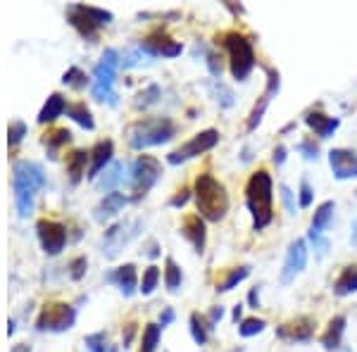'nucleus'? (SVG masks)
<instances>
[{
  "label": "nucleus",
  "instance_id": "obj_51",
  "mask_svg": "<svg viewBox=\"0 0 357 352\" xmlns=\"http://www.w3.org/2000/svg\"><path fill=\"white\" fill-rule=\"evenodd\" d=\"M248 305H250L252 309L260 307V291H257V288H252V291L248 293Z\"/></svg>",
  "mask_w": 357,
  "mask_h": 352
},
{
  "label": "nucleus",
  "instance_id": "obj_29",
  "mask_svg": "<svg viewBox=\"0 0 357 352\" xmlns=\"http://www.w3.org/2000/svg\"><path fill=\"white\" fill-rule=\"evenodd\" d=\"M122 171H124V164L112 162L105 171H102V176L96 181V186L100 188V190H107V193H112V188L117 186V183L124 178V176H122Z\"/></svg>",
  "mask_w": 357,
  "mask_h": 352
},
{
  "label": "nucleus",
  "instance_id": "obj_24",
  "mask_svg": "<svg viewBox=\"0 0 357 352\" xmlns=\"http://www.w3.org/2000/svg\"><path fill=\"white\" fill-rule=\"evenodd\" d=\"M62 112H67V100L60 93H53L45 100V105L38 112V124H50L60 117Z\"/></svg>",
  "mask_w": 357,
  "mask_h": 352
},
{
  "label": "nucleus",
  "instance_id": "obj_34",
  "mask_svg": "<svg viewBox=\"0 0 357 352\" xmlns=\"http://www.w3.org/2000/svg\"><path fill=\"white\" fill-rule=\"evenodd\" d=\"M207 331H210L207 319L203 314H198V312H193V314H191V336L195 340V345H205L207 343Z\"/></svg>",
  "mask_w": 357,
  "mask_h": 352
},
{
  "label": "nucleus",
  "instance_id": "obj_2",
  "mask_svg": "<svg viewBox=\"0 0 357 352\" xmlns=\"http://www.w3.org/2000/svg\"><path fill=\"white\" fill-rule=\"evenodd\" d=\"M13 186H15V205L20 217H29L33 210V198L45 186L43 167L31 160H20L13 169Z\"/></svg>",
  "mask_w": 357,
  "mask_h": 352
},
{
  "label": "nucleus",
  "instance_id": "obj_18",
  "mask_svg": "<svg viewBox=\"0 0 357 352\" xmlns=\"http://www.w3.org/2000/svg\"><path fill=\"white\" fill-rule=\"evenodd\" d=\"M181 236L193 245V250L198 255L205 252V245H207V229H205V219L200 215H188L183 219V227H181Z\"/></svg>",
  "mask_w": 357,
  "mask_h": 352
},
{
  "label": "nucleus",
  "instance_id": "obj_6",
  "mask_svg": "<svg viewBox=\"0 0 357 352\" xmlns=\"http://www.w3.org/2000/svg\"><path fill=\"white\" fill-rule=\"evenodd\" d=\"M122 65L117 50H105L100 57V62L93 67V98L100 102H110V105H117V93H114V74H117V67Z\"/></svg>",
  "mask_w": 357,
  "mask_h": 352
},
{
  "label": "nucleus",
  "instance_id": "obj_31",
  "mask_svg": "<svg viewBox=\"0 0 357 352\" xmlns=\"http://www.w3.org/2000/svg\"><path fill=\"white\" fill-rule=\"evenodd\" d=\"M183 284V274H181V267L174 262L172 257L165 259V286L169 288L172 293H176L178 288Z\"/></svg>",
  "mask_w": 357,
  "mask_h": 352
},
{
  "label": "nucleus",
  "instance_id": "obj_20",
  "mask_svg": "<svg viewBox=\"0 0 357 352\" xmlns=\"http://www.w3.org/2000/svg\"><path fill=\"white\" fill-rule=\"evenodd\" d=\"M126 205H129V198H126L124 193L112 190V193H105V198L96 205L93 217L98 219V222H107V219H112L114 215H119Z\"/></svg>",
  "mask_w": 357,
  "mask_h": 352
},
{
  "label": "nucleus",
  "instance_id": "obj_30",
  "mask_svg": "<svg viewBox=\"0 0 357 352\" xmlns=\"http://www.w3.org/2000/svg\"><path fill=\"white\" fill-rule=\"evenodd\" d=\"M250 276V267L248 264H241V267H234V269H229V274H227V279L222 281L220 286H217V291L220 293H229V291H234L238 284H243V281Z\"/></svg>",
  "mask_w": 357,
  "mask_h": 352
},
{
  "label": "nucleus",
  "instance_id": "obj_35",
  "mask_svg": "<svg viewBox=\"0 0 357 352\" xmlns=\"http://www.w3.org/2000/svg\"><path fill=\"white\" fill-rule=\"evenodd\" d=\"M84 345L89 348V352H112L110 350V338H107L105 331H98V333L86 336Z\"/></svg>",
  "mask_w": 357,
  "mask_h": 352
},
{
  "label": "nucleus",
  "instance_id": "obj_9",
  "mask_svg": "<svg viewBox=\"0 0 357 352\" xmlns=\"http://www.w3.org/2000/svg\"><path fill=\"white\" fill-rule=\"evenodd\" d=\"M220 143V131L217 129H205L200 131V134H195L191 141H186L181 148L172 150L169 155H167V162L169 164H183L188 162V160L198 158V155L207 153V150H212Z\"/></svg>",
  "mask_w": 357,
  "mask_h": 352
},
{
  "label": "nucleus",
  "instance_id": "obj_13",
  "mask_svg": "<svg viewBox=\"0 0 357 352\" xmlns=\"http://www.w3.org/2000/svg\"><path fill=\"white\" fill-rule=\"evenodd\" d=\"M305 264H307V243L303 238H296L289 245V252H286L284 259V269H281V284L289 286L296 281V276L303 274Z\"/></svg>",
  "mask_w": 357,
  "mask_h": 352
},
{
  "label": "nucleus",
  "instance_id": "obj_42",
  "mask_svg": "<svg viewBox=\"0 0 357 352\" xmlns=\"http://www.w3.org/2000/svg\"><path fill=\"white\" fill-rule=\"evenodd\" d=\"M212 89H215V93L220 95L217 100H220V105H222V107H231V105H234V93H231V91H229L222 82H220V84H215Z\"/></svg>",
  "mask_w": 357,
  "mask_h": 352
},
{
  "label": "nucleus",
  "instance_id": "obj_43",
  "mask_svg": "<svg viewBox=\"0 0 357 352\" xmlns=\"http://www.w3.org/2000/svg\"><path fill=\"white\" fill-rule=\"evenodd\" d=\"M312 200H314V190H312V186H310V181H301V200H298V203H301V207L303 210H307L310 205H312Z\"/></svg>",
  "mask_w": 357,
  "mask_h": 352
},
{
  "label": "nucleus",
  "instance_id": "obj_46",
  "mask_svg": "<svg viewBox=\"0 0 357 352\" xmlns=\"http://www.w3.org/2000/svg\"><path fill=\"white\" fill-rule=\"evenodd\" d=\"M188 200H191V190H188V188H181V190H178V193L174 195V198L169 200V205H172V207H183V205L188 203Z\"/></svg>",
  "mask_w": 357,
  "mask_h": 352
},
{
  "label": "nucleus",
  "instance_id": "obj_32",
  "mask_svg": "<svg viewBox=\"0 0 357 352\" xmlns=\"http://www.w3.org/2000/svg\"><path fill=\"white\" fill-rule=\"evenodd\" d=\"M160 336H162V326H160V324H148L146 328H143L141 352H155V350H158Z\"/></svg>",
  "mask_w": 357,
  "mask_h": 352
},
{
  "label": "nucleus",
  "instance_id": "obj_33",
  "mask_svg": "<svg viewBox=\"0 0 357 352\" xmlns=\"http://www.w3.org/2000/svg\"><path fill=\"white\" fill-rule=\"evenodd\" d=\"M72 141V131L69 129H55V131H48V134L43 136V146L48 150H60L62 146H67V143Z\"/></svg>",
  "mask_w": 357,
  "mask_h": 352
},
{
  "label": "nucleus",
  "instance_id": "obj_50",
  "mask_svg": "<svg viewBox=\"0 0 357 352\" xmlns=\"http://www.w3.org/2000/svg\"><path fill=\"white\" fill-rule=\"evenodd\" d=\"M172 321H174V309L165 307V312H162V314H160V321H158V324L165 328V326H169Z\"/></svg>",
  "mask_w": 357,
  "mask_h": 352
},
{
  "label": "nucleus",
  "instance_id": "obj_39",
  "mask_svg": "<svg viewBox=\"0 0 357 352\" xmlns=\"http://www.w3.org/2000/svg\"><path fill=\"white\" fill-rule=\"evenodd\" d=\"M158 98H160V86H155L151 84L146 91H141L136 98V107H148V105H153V102H158Z\"/></svg>",
  "mask_w": 357,
  "mask_h": 352
},
{
  "label": "nucleus",
  "instance_id": "obj_19",
  "mask_svg": "<svg viewBox=\"0 0 357 352\" xmlns=\"http://www.w3.org/2000/svg\"><path fill=\"white\" fill-rule=\"evenodd\" d=\"M305 124H307L310 129L314 131L317 138H331L338 131V126H341V119H338V117H329V114L314 109V112L305 114Z\"/></svg>",
  "mask_w": 357,
  "mask_h": 352
},
{
  "label": "nucleus",
  "instance_id": "obj_21",
  "mask_svg": "<svg viewBox=\"0 0 357 352\" xmlns=\"http://www.w3.org/2000/svg\"><path fill=\"white\" fill-rule=\"evenodd\" d=\"M112 155H114V143L112 141H100L96 143L91 150V167H89V178H98L102 169H107V164H112Z\"/></svg>",
  "mask_w": 357,
  "mask_h": 352
},
{
  "label": "nucleus",
  "instance_id": "obj_3",
  "mask_svg": "<svg viewBox=\"0 0 357 352\" xmlns=\"http://www.w3.org/2000/svg\"><path fill=\"white\" fill-rule=\"evenodd\" d=\"M195 205L198 215L205 222H222L229 212V193L222 181H217L212 174H200L195 178Z\"/></svg>",
  "mask_w": 357,
  "mask_h": 352
},
{
  "label": "nucleus",
  "instance_id": "obj_36",
  "mask_svg": "<svg viewBox=\"0 0 357 352\" xmlns=\"http://www.w3.org/2000/svg\"><path fill=\"white\" fill-rule=\"evenodd\" d=\"M160 284V269L155 267V264H151L146 271H143V279H141V288L138 291L143 293V296H151V293L158 288Z\"/></svg>",
  "mask_w": 357,
  "mask_h": 352
},
{
  "label": "nucleus",
  "instance_id": "obj_17",
  "mask_svg": "<svg viewBox=\"0 0 357 352\" xmlns=\"http://www.w3.org/2000/svg\"><path fill=\"white\" fill-rule=\"evenodd\" d=\"M276 336L291 343H307L314 336V319L312 316H296L276 328Z\"/></svg>",
  "mask_w": 357,
  "mask_h": 352
},
{
  "label": "nucleus",
  "instance_id": "obj_16",
  "mask_svg": "<svg viewBox=\"0 0 357 352\" xmlns=\"http://www.w3.org/2000/svg\"><path fill=\"white\" fill-rule=\"evenodd\" d=\"M329 167L338 181L357 178V153L348 148H333L329 153Z\"/></svg>",
  "mask_w": 357,
  "mask_h": 352
},
{
  "label": "nucleus",
  "instance_id": "obj_8",
  "mask_svg": "<svg viewBox=\"0 0 357 352\" xmlns=\"http://www.w3.org/2000/svg\"><path fill=\"white\" fill-rule=\"evenodd\" d=\"M162 176V164L151 155H141L136 158V162L131 164V200H141L151 193V188L158 183V178Z\"/></svg>",
  "mask_w": 357,
  "mask_h": 352
},
{
  "label": "nucleus",
  "instance_id": "obj_14",
  "mask_svg": "<svg viewBox=\"0 0 357 352\" xmlns=\"http://www.w3.org/2000/svg\"><path fill=\"white\" fill-rule=\"evenodd\" d=\"M141 50H146V53L153 57H160V55L176 57V55H181L183 48H181V43L174 41V38L165 31V29H155V31H151L141 41Z\"/></svg>",
  "mask_w": 357,
  "mask_h": 352
},
{
  "label": "nucleus",
  "instance_id": "obj_55",
  "mask_svg": "<svg viewBox=\"0 0 357 352\" xmlns=\"http://www.w3.org/2000/svg\"><path fill=\"white\" fill-rule=\"evenodd\" d=\"M13 333H15V321H10V324H8V336H13Z\"/></svg>",
  "mask_w": 357,
  "mask_h": 352
},
{
  "label": "nucleus",
  "instance_id": "obj_5",
  "mask_svg": "<svg viewBox=\"0 0 357 352\" xmlns=\"http://www.w3.org/2000/svg\"><path fill=\"white\" fill-rule=\"evenodd\" d=\"M222 43L229 53V67H231L234 79L236 82H245L252 74V69H255V60H257L255 50H252V43L238 31L227 33Z\"/></svg>",
  "mask_w": 357,
  "mask_h": 352
},
{
  "label": "nucleus",
  "instance_id": "obj_47",
  "mask_svg": "<svg viewBox=\"0 0 357 352\" xmlns=\"http://www.w3.org/2000/svg\"><path fill=\"white\" fill-rule=\"evenodd\" d=\"M310 240H312V245L317 247V250H319V255H324L326 247H329V243L321 238V234H314V231H310Z\"/></svg>",
  "mask_w": 357,
  "mask_h": 352
},
{
  "label": "nucleus",
  "instance_id": "obj_26",
  "mask_svg": "<svg viewBox=\"0 0 357 352\" xmlns=\"http://www.w3.org/2000/svg\"><path fill=\"white\" fill-rule=\"evenodd\" d=\"M333 293H336L338 298L357 293V264H350V267H345L341 271V276H338L336 284H333Z\"/></svg>",
  "mask_w": 357,
  "mask_h": 352
},
{
  "label": "nucleus",
  "instance_id": "obj_37",
  "mask_svg": "<svg viewBox=\"0 0 357 352\" xmlns=\"http://www.w3.org/2000/svg\"><path fill=\"white\" fill-rule=\"evenodd\" d=\"M264 326H267V321L264 319H257V316H250V319H243L238 324V333L243 338H252V336H257V333H262L264 331Z\"/></svg>",
  "mask_w": 357,
  "mask_h": 352
},
{
  "label": "nucleus",
  "instance_id": "obj_25",
  "mask_svg": "<svg viewBox=\"0 0 357 352\" xmlns=\"http://www.w3.org/2000/svg\"><path fill=\"white\" fill-rule=\"evenodd\" d=\"M91 160V153H86V150H74L72 155L67 158V174H69V181L72 183H79L84 178V174H89L86 171V162Z\"/></svg>",
  "mask_w": 357,
  "mask_h": 352
},
{
  "label": "nucleus",
  "instance_id": "obj_54",
  "mask_svg": "<svg viewBox=\"0 0 357 352\" xmlns=\"http://www.w3.org/2000/svg\"><path fill=\"white\" fill-rule=\"evenodd\" d=\"M10 352H31V348H29L26 343H20V345H15V348L10 350Z\"/></svg>",
  "mask_w": 357,
  "mask_h": 352
},
{
  "label": "nucleus",
  "instance_id": "obj_38",
  "mask_svg": "<svg viewBox=\"0 0 357 352\" xmlns=\"http://www.w3.org/2000/svg\"><path fill=\"white\" fill-rule=\"evenodd\" d=\"M62 84L72 86V89H77V91H82V89L89 86V79H86V74L79 67H69L67 72H65V77H62Z\"/></svg>",
  "mask_w": 357,
  "mask_h": 352
},
{
  "label": "nucleus",
  "instance_id": "obj_28",
  "mask_svg": "<svg viewBox=\"0 0 357 352\" xmlns=\"http://www.w3.org/2000/svg\"><path fill=\"white\" fill-rule=\"evenodd\" d=\"M67 117H72L79 126H84V129H89V131L96 129L93 114H91V109L86 107V102H69V105H67Z\"/></svg>",
  "mask_w": 357,
  "mask_h": 352
},
{
  "label": "nucleus",
  "instance_id": "obj_49",
  "mask_svg": "<svg viewBox=\"0 0 357 352\" xmlns=\"http://www.w3.org/2000/svg\"><path fill=\"white\" fill-rule=\"evenodd\" d=\"M286 153H289V150H286V146H276L274 148V158H272V162L276 164V167H281L286 162Z\"/></svg>",
  "mask_w": 357,
  "mask_h": 352
},
{
  "label": "nucleus",
  "instance_id": "obj_10",
  "mask_svg": "<svg viewBox=\"0 0 357 352\" xmlns=\"http://www.w3.org/2000/svg\"><path fill=\"white\" fill-rule=\"evenodd\" d=\"M74 321H77V309L72 307V305L67 303H50L45 305L41 309V314H38L36 319V328L38 331H69V328L74 326Z\"/></svg>",
  "mask_w": 357,
  "mask_h": 352
},
{
  "label": "nucleus",
  "instance_id": "obj_7",
  "mask_svg": "<svg viewBox=\"0 0 357 352\" xmlns=\"http://www.w3.org/2000/svg\"><path fill=\"white\" fill-rule=\"evenodd\" d=\"M67 20L84 38H93L102 26H107L112 22V13L93 8V5L74 3L67 8Z\"/></svg>",
  "mask_w": 357,
  "mask_h": 352
},
{
  "label": "nucleus",
  "instance_id": "obj_52",
  "mask_svg": "<svg viewBox=\"0 0 357 352\" xmlns=\"http://www.w3.org/2000/svg\"><path fill=\"white\" fill-rule=\"evenodd\" d=\"M134 333H136V324H126V333H124V338H122L124 348H129V343H131V338H134Z\"/></svg>",
  "mask_w": 357,
  "mask_h": 352
},
{
  "label": "nucleus",
  "instance_id": "obj_23",
  "mask_svg": "<svg viewBox=\"0 0 357 352\" xmlns=\"http://www.w3.org/2000/svg\"><path fill=\"white\" fill-rule=\"evenodd\" d=\"M345 324H348V319H345L343 314L333 316V319L329 321V326H326V331L321 333V338H319V343L324 345V350L336 352L338 348H341V343H343V333H345Z\"/></svg>",
  "mask_w": 357,
  "mask_h": 352
},
{
  "label": "nucleus",
  "instance_id": "obj_53",
  "mask_svg": "<svg viewBox=\"0 0 357 352\" xmlns=\"http://www.w3.org/2000/svg\"><path fill=\"white\" fill-rule=\"evenodd\" d=\"M241 314H243V305H236V307H234V321H236V324H238Z\"/></svg>",
  "mask_w": 357,
  "mask_h": 352
},
{
  "label": "nucleus",
  "instance_id": "obj_15",
  "mask_svg": "<svg viewBox=\"0 0 357 352\" xmlns=\"http://www.w3.org/2000/svg\"><path fill=\"white\" fill-rule=\"evenodd\" d=\"M279 89H281L279 72H276V69H267V89H264V93L260 95V100L255 102V107H252L250 117H248V131H255L257 126L262 124L264 112H267L269 102H272L274 98H276V93H279Z\"/></svg>",
  "mask_w": 357,
  "mask_h": 352
},
{
  "label": "nucleus",
  "instance_id": "obj_41",
  "mask_svg": "<svg viewBox=\"0 0 357 352\" xmlns=\"http://www.w3.org/2000/svg\"><path fill=\"white\" fill-rule=\"evenodd\" d=\"M24 136H26V124L22 122V119H15L8 129V143L10 146H17V143H22V138Z\"/></svg>",
  "mask_w": 357,
  "mask_h": 352
},
{
  "label": "nucleus",
  "instance_id": "obj_22",
  "mask_svg": "<svg viewBox=\"0 0 357 352\" xmlns=\"http://www.w3.org/2000/svg\"><path fill=\"white\" fill-rule=\"evenodd\" d=\"M107 281H112V284H117V288L122 291L124 298H131L136 293L138 288V276H136V267L134 264H124V267L114 269L110 276H107Z\"/></svg>",
  "mask_w": 357,
  "mask_h": 352
},
{
  "label": "nucleus",
  "instance_id": "obj_1",
  "mask_svg": "<svg viewBox=\"0 0 357 352\" xmlns=\"http://www.w3.org/2000/svg\"><path fill=\"white\" fill-rule=\"evenodd\" d=\"M245 207L252 217V229L262 231L274 219V181L269 171H255L248 178L245 186Z\"/></svg>",
  "mask_w": 357,
  "mask_h": 352
},
{
  "label": "nucleus",
  "instance_id": "obj_44",
  "mask_svg": "<svg viewBox=\"0 0 357 352\" xmlns=\"http://www.w3.org/2000/svg\"><path fill=\"white\" fill-rule=\"evenodd\" d=\"M298 150L303 153V158H305V160H317V158H319V146H317L312 138L303 141L301 146H298Z\"/></svg>",
  "mask_w": 357,
  "mask_h": 352
},
{
  "label": "nucleus",
  "instance_id": "obj_45",
  "mask_svg": "<svg viewBox=\"0 0 357 352\" xmlns=\"http://www.w3.org/2000/svg\"><path fill=\"white\" fill-rule=\"evenodd\" d=\"M281 190V200H284V207L289 215H296V200H293V193L289 186H279Z\"/></svg>",
  "mask_w": 357,
  "mask_h": 352
},
{
  "label": "nucleus",
  "instance_id": "obj_12",
  "mask_svg": "<svg viewBox=\"0 0 357 352\" xmlns=\"http://www.w3.org/2000/svg\"><path fill=\"white\" fill-rule=\"evenodd\" d=\"M36 234H38V240H41V247L45 250V255H60V252L65 250L67 229L62 227L60 222H53V219H38Z\"/></svg>",
  "mask_w": 357,
  "mask_h": 352
},
{
  "label": "nucleus",
  "instance_id": "obj_48",
  "mask_svg": "<svg viewBox=\"0 0 357 352\" xmlns=\"http://www.w3.org/2000/svg\"><path fill=\"white\" fill-rule=\"evenodd\" d=\"M222 316H224V307H212L210 316H207V326H210V331L217 326V321H222Z\"/></svg>",
  "mask_w": 357,
  "mask_h": 352
},
{
  "label": "nucleus",
  "instance_id": "obj_11",
  "mask_svg": "<svg viewBox=\"0 0 357 352\" xmlns=\"http://www.w3.org/2000/svg\"><path fill=\"white\" fill-rule=\"evenodd\" d=\"M138 227H141V222L134 219V222H119L107 229L105 236H102V255L110 259L117 257L119 250L138 234Z\"/></svg>",
  "mask_w": 357,
  "mask_h": 352
},
{
  "label": "nucleus",
  "instance_id": "obj_27",
  "mask_svg": "<svg viewBox=\"0 0 357 352\" xmlns=\"http://www.w3.org/2000/svg\"><path fill=\"white\" fill-rule=\"evenodd\" d=\"M333 212H336V205H333V200H326V203H321L314 210L312 227H310V231H314V234H324V231L329 229L331 219H333Z\"/></svg>",
  "mask_w": 357,
  "mask_h": 352
},
{
  "label": "nucleus",
  "instance_id": "obj_40",
  "mask_svg": "<svg viewBox=\"0 0 357 352\" xmlns=\"http://www.w3.org/2000/svg\"><path fill=\"white\" fill-rule=\"evenodd\" d=\"M86 269H89V259H86L84 255L74 257L72 262H69V276H72L74 281H82L86 276Z\"/></svg>",
  "mask_w": 357,
  "mask_h": 352
},
{
  "label": "nucleus",
  "instance_id": "obj_4",
  "mask_svg": "<svg viewBox=\"0 0 357 352\" xmlns=\"http://www.w3.org/2000/svg\"><path fill=\"white\" fill-rule=\"evenodd\" d=\"M176 134V124L169 117H146L138 119L126 129V141L134 150H146L153 146H162Z\"/></svg>",
  "mask_w": 357,
  "mask_h": 352
}]
</instances>
